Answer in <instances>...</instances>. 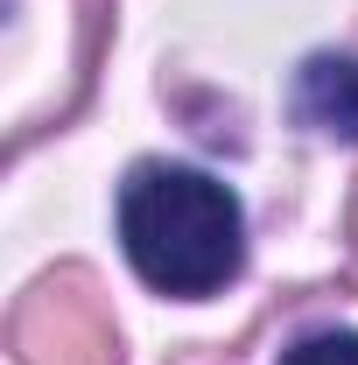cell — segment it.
<instances>
[{
  "mask_svg": "<svg viewBox=\"0 0 358 365\" xmlns=\"http://www.w3.org/2000/svg\"><path fill=\"white\" fill-rule=\"evenodd\" d=\"M295 120L330 140H358V56H310L295 71Z\"/></svg>",
  "mask_w": 358,
  "mask_h": 365,
  "instance_id": "obj_2",
  "label": "cell"
},
{
  "mask_svg": "<svg viewBox=\"0 0 358 365\" xmlns=\"http://www.w3.org/2000/svg\"><path fill=\"white\" fill-rule=\"evenodd\" d=\"M281 365H358V337L352 330H316V337H302Z\"/></svg>",
  "mask_w": 358,
  "mask_h": 365,
  "instance_id": "obj_3",
  "label": "cell"
},
{
  "mask_svg": "<svg viewBox=\"0 0 358 365\" xmlns=\"http://www.w3.org/2000/svg\"><path fill=\"white\" fill-rule=\"evenodd\" d=\"M120 246L148 288L162 295H218L246 260V218L239 197L204 169L148 162L120 190Z\"/></svg>",
  "mask_w": 358,
  "mask_h": 365,
  "instance_id": "obj_1",
  "label": "cell"
}]
</instances>
